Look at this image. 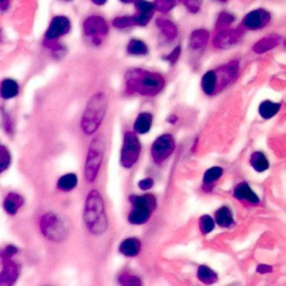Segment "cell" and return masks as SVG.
<instances>
[{
    "instance_id": "obj_1",
    "label": "cell",
    "mask_w": 286,
    "mask_h": 286,
    "mask_svg": "<svg viewBox=\"0 0 286 286\" xmlns=\"http://www.w3.org/2000/svg\"><path fill=\"white\" fill-rule=\"evenodd\" d=\"M84 221L93 235H102L109 228V219L101 192L93 189L88 192L84 207Z\"/></svg>"
},
{
    "instance_id": "obj_2",
    "label": "cell",
    "mask_w": 286,
    "mask_h": 286,
    "mask_svg": "<svg viewBox=\"0 0 286 286\" xmlns=\"http://www.w3.org/2000/svg\"><path fill=\"white\" fill-rule=\"evenodd\" d=\"M127 89L130 93H138L144 96H154L164 87L162 76L142 70L130 71L127 74Z\"/></svg>"
},
{
    "instance_id": "obj_3",
    "label": "cell",
    "mask_w": 286,
    "mask_h": 286,
    "mask_svg": "<svg viewBox=\"0 0 286 286\" xmlns=\"http://www.w3.org/2000/svg\"><path fill=\"white\" fill-rule=\"evenodd\" d=\"M107 98L103 93H97L88 101L82 116V129L85 134L91 136L100 128L107 110Z\"/></svg>"
},
{
    "instance_id": "obj_4",
    "label": "cell",
    "mask_w": 286,
    "mask_h": 286,
    "mask_svg": "<svg viewBox=\"0 0 286 286\" xmlns=\"http://www.w3.org/2000/svg\"><path fill=\"white\" fill-rule=\"evenodd\" d=\"M130 203L132 204V210L128 217L129 222L137 226L147 222L156 207L155 197L150 194L130 196Z\"/></svg>"
},
{
    "instance_id": "obj_5",
    "label": "cell",
    "mask_w": 286,
    "mask_h": 286,
    "mask_svg": "<svg viewBox=\"0 0 286 286\" xmlns=\"http://www.w3.org/2000/svg\"><path fill=\"white\" fill-rule=\"evenodd\" d=\"M105 144L102 138L93 139L88 146L86 162H85V179L87 182H94L100 172L103 158H104Z\"/></svg>"
},
{
    "instance_id": "obj_6",
    "label": "cell",
    "mask_w": 286,
    "mask_h": 286,
    "mask_svg": "<svg viewBox=\"0 0 286 286\" xmlns=\"http://www.w3.org/2000/svg\"><path fill=\"white\" fill-rule=\"evenodd\" d=\"M40 230L45 237H47L52 241H56V243H61L69 235L64 221L54 213H47L44 214L42 220H40Z\"/></svg>"
},
{
    "instance_id": "obj_7",
    "label": "cell",
    "mask_w": 286,
    "mask_h": 286,
    "mask_svg": "<svg viewBox=\"0 0 286 286\" xmlns=\"http://www.w3.org/2000/svg\"><path fill=\"white\" fill-rule=\"evenodd\" d=\"M141 153V143L134 132H127L123 137V145L121 149L120 162L125 169L132 168L138 162Z\"/></svg>"
},
{
    "instance_id": "obj_8",
    "label": "cell",
    "mask_w": 286,
    "mask_h": 286,
    "mask_svg": "<svg viewBox=\"0 0 286 286\" xmlns=\"http://www.w3.org/2000/svg\"><path fill=\"white\" fill-rule=\"evenodd\" d=\"M174 149H176V141L172 134L165 133L155 139L151 146V156L155 163L160 164L170 158Z\"/></svg>"
},
{
    "instance_id": "obj_9",
    "label": "cell",
    "mask_w": 286,
    "mask_h": 286,
    "mask_svg": "<svg viewBox=\"0 0 286 286\" xmlns=\"http://www.w3.org/2000/svg\"><path fill=\"white\" fill-rule=\"evenodd\" d=\"M71 29V21L65 16H56L49 25L48 29L45 34V38L47 40H55L69 33Z\"/></svg>"
},
{
    "instance_id": "obj_10",
    "label": "cell",
    "mask_w": 286,
    "mask_h": 286,
    "mask_svg": "<svg viewBox=\"0 0 286 286\" xmlns=\"http://www.w3.org/2000/svg\"><path fill=\"white\" fill-rule=\"evenodd\" d=\"M268 21H270V13L263 9H257L245 17L244 26L250 30H257L263 28Z\"/></svg>"
},
{
    "instance_id": "obj_11",
    "label": "cell",
    "mask_w": 286,
    "mask_h": 286,
    "mask_svg": "<svg viewBox=\"0 0 286 286\" xmlns=\"http://www.w3.org/2000/svg\"><path fill=\"white\" fill-rule=\"evenodd\" d=\"M3 268L0 273V284L11 285L16 282L20 273V267L10 258H2Z\"/></svg>"
},
{
    "instance_id": "obj_12",
    "label": "cell",
    "mask_w": 286,
    "mask_h": 286,
    "mask_svg": "<svg viewBox=\"0 0 286 286\" xmlns=\"http://www.w3.org/2000/svg\"><path fill=\"white\" fill-rule=\"evenodd\" d=\"M85 34L93 38H101L107 33V25L101 17H91L84 24Z\"/></svg>"
},
{
    "instance_id": "obj_13",
    "label": "cell",
    "mask_w": 286,
    "mask_h": 286,
    "mask_svg": "<svg viewBox=\"0 0 286 286\" xmlns=\"http://www.w3.org/2000/svg\"><path fill=\"white\" fill-rule=\"evenodd\" d=\"M136 6L139 10L138 15L134 17L136 25L145 26L150 21L151 17L153 16L155 4L146 1V0H137Z\"/></svg>"
},
{
    "instance_id": "obj_14",
    "label": "cell",
    "mask_w": 286,
    "mask_h": 286,
    "mask_svg": "<svg viewBox=\"0 0 286 286\" xmlns=\"http://www.w3.org/2000/svg\"><path fill=\"white\" fill-rule=\"evenodd\" d=\"M234 196L237 200L240 201H248L250 204L257 205L259 204L258 196L255 194L252 188L249 187L248 183L241 182L239 185H237L234 190Z\"/></svg>"
},
{
    "instance_id": "obj_15",
    "label": "cell",
    "mask_w": 286,
    "mask_h": 286,
    "mask_svg": "<svg viewBox=\"0 0 286 286\" xmlns=\"http://www.w3.org/2000/svg\"><path fill=\"white\" fill-rule=\"evenodd\" d=\"M142 244L140 239L136 238V237H130V238L124 239L122 243L120 244L119 250L120 253L127 257H136L141 252Z\"/></svg>"
},
{
    "instance_id": "obj_16",
    "label": "cell",
    "mask_w": 286,
    "mask_h": 286,
    "mask_svg": "<svg viewBox=\"0 0 286 286\" xmlns=\"http://www.w3.org/2000/svg\"><path fill=\"white\" fill-rule=\"evenodd\" d=\"M24 197L16 194V192H9L3 200V209L8 214L15 216L22 205H24Z\"/></svg>"
},
{
    "instance_id": "obj_17",
    "label": "cell",
    "mask_w": 286,
    "mask_h": 286,
    "mask_svg": "<svg viewBox=\"0 0 286 286\" xmlns=\"http://www.w3.org/2000/svg\"><path fill=\"white\" fill-rule=\"evenodd\" d=\"M19 93V85L12 78L3 79L0 84V96L3 100H10L16 97Z\"/></svg>"
},
{
    "instance_id": "obj_18",
    "label": "cell",
    "mask_w": 286,
    "mask_h": 286,
    "mask_svg": "<svg viewBox=\"0 0 286 286\" xmlns=\"http://www.w3.org/2000/svg\"><path fill=\"white\" fill-rule=\"evenodd\" d=\"M152 122H153V116L147 112H143L138 115L134 122V131L139 134H145L150 131Z\"/></svg>"
},
{
    "instance_id": "obj_19",
    "label": "cell",
    "mask_w": 286,
    "mask_h": 286,
    "mask_svg": "<svg viewBox=\"0 0 286 286\" xmlns=\"http://www.w3.org/2000/svg\"><path fill=\"white\" fill-rule=\"evenodd\" d=\"M214 220H216L217 225L223 228H228L234 225V216H232L229 207L222 206V207L219 208L216 212V214H214Z\"/></svg>"
},
{
    "instance_id": "obj_20",
    "label": "cell",
    "mask_w": 286,
    "mask_h": 286,
    "mask_svg": "<svg viewBox=\"0 0 286 286\" xmlns=\"http://www.w3.org/2000/svg\"><path fill=\"white\" fill-rule=\"evenodd\" d=\"M281 103H274L272 101H264L258 106V113L264 120H270L279 113L281 110Z\"/></svg>"
},
{
    "instance_id": "obj_21",
    "label": "cell",
    "mask_w": 286,
    "mask_h": 286,
    "mask_svg": "<svg viewBox=\"0 0 286 286\" xmlns=\"http://www.w3.org/2000/svg\"><path fill=\"white\" fill-rule=\"evenodd\" d=\"M201 87L207 95H213L217 87V73L214 71H209L203 76Z\"/></svg>"
},
{
    "instance_id": "obj_22",
    "label": "cell",
    "mask_w": 286,
    "mask_h": 286,
    "mask_svg": "<svg viewBox=\"0 0 286 286\" xmlns=\"http://www.w3.org/2000/svg\"><path fill=\"white\" fill-rule=\"evenodd\" d=\"M238 37L239 36L237 35L236 31H222L217 36L214 43L219 48H226L234 45L238 40Z\"/></svg>"
},
{
    "instance_id": "obj_23",
    "label": "cell",
    "mask_w": 286,
    "mask_h": 286,
    "mask_svg": "<svg viewBox=\"0 0 286 286\" xmlns=\"http://www.w3.org/2000/svg\"><path fill=\"white\" fill-rule=\"evenodd\" d=\"M250 164H252L255 171L257 172H264L270 168V162H268L265 154L261 151H256L252 154V156H250Z\"/></svg>"
},
{
    "instance_id": "obj_24",
    "label": "cell",
    "mask_w": 286,
    "mask_h": 286,
    "mask_svg": "<svg viewBox=\"0 0 286 286\" xmlns=\"http://www.w3.org/2000/svg\"><path fill=\"white\" fill-rule=\"evenodd\" d=\"M77 176L75 173H66L62 176L57 181V188L61 191H72L74 188L77 186Z\"/></svg>"
},
{
    "instance_id": "obj_25",
    "label": "cell",
    "mask_w": 286,
    "mask_h": 286,
    "mask_svg": "<svg viewBox=\"0 0 286 286\" xmlns=\"http://www.w3.org/2000/svg\"><path fill=\"white\" fill-rule=\"evenodd\" d=\"M197 276L200 282H203L205 284H213L214 282H217L218 275L216 272H214L212 268L206 266V265H200L198 267V271H197Z\"/></svg>"
},
{
    "instance_id": "obj_26",
    "label": "cell",
    "mask_w": 286,
    "mask_h": 286,
    "mask_svg": "<svg viewBox=\"0 0 286 286\" xmlns=\"http://www.w3.org/2000/svg\"><path fill=\"white\" fill-rule=\"evenodd\" d=\"M222 173H223V170L220 167H213L208 169L207 171L205 172L204 178H203L204 186L206 187L213 186L214 182H217L219 179L221 178Z\"/></svg>"
},
{
    "instance_id": "obj_27",
    "label": "cell",
    "mask_w": 286,
    "mask_h": 286,
    "mask_svg": "<svg viewBox=\"0 0 286 286\" xmlns=\"http://www.w3.org/2000/svg\"><path fill=\"white\" fill-rule=\"evenodd\" d=\"M279 42H280L279 37H265L264 39L259 40L258 43L255 44L254 51L257 54L265 53L267 51H270V49L274 48L275 46H277V45H279Z\"/></svg>"
},
{
    "instance_id": "obj_28",
    "label": "cell",
    "mask_w": 286,
    "mask_h": 286,
    "mask_svg": "<svg viewBox=\"0 0 286 286\" xmlns=\"http://www.w3.org/2000/svg\"><path fill=\"white\" fill-rule=\"evenodd\" d=\"M128 53L134 56H143L147 54V46L145 43L139 39H132L128 45Z\"/></svg>"
},
{
    "instance_id": "obj_29",
    "label": "cell",
    "mask_w": 286,
    "mask_h": 286,
    "mask_svg": "<svg viewBox=\"0 0 286 286\" xmlns=\"http://www.w3.org/2000/svg\"><path fill=\"white\" fill-rule=\"evenodd\" d=\"M208 40V33L205 30H198L192 34L190 39V46L194 49L203 48Z\"/></svg>"
},
{
    "instance_id": "obj_30",
    "label": "cell",
    "mask_w": 286,
    "mask_h": 286,
    "mask_svg": "<svg viewBox=\"0 0 286 286\" xmlns=\"http://www.w3.org/2000/svg\"><path fill=\"white\" fill-rule=\"evenodd\" d=\"M11 163V154L7 146L0 144V173L6 171Z\"/></svg>"
},
{
    "instance_id": "obj_31",
    "label": "cell",
    "mask_w": 286,
    "mask_h": 286,
    "mask_svg": "<svg viewBox=\"0 0 286 286\" xmlns=\"http://www.w3.org/2000/svg\"><path fill=\"white\" fill-rule=\"evenodd\" d=\"M199 227L204 235H207L209 232H212L214 228V218L210 217L209 214H204V216L199 219Z\"/></svg>"
},
{
    "instance_id": "obj_32",
    "label": "cell",
    "mask_w": 286,
    "mask_h": 286,
    "mask_svg": "<svg viewBox=\"0 0 286 286\" xmlns=\"http://www.w3.org/2000/svg\"><path fill=\"white\" fill-rule=\"evenodd\" d=\"M119 282L120 284L122 285H141L142 282L140 281V279L137 276H134L132 274H129V273H122L119 276Z\"/></svg>"
},
{
    "instance_id": "obj_33",
    "label": "cell",
    "mask_w": 286,
    "mask_h": 286,
    "mask_svg": "<svg viewBox=\"0 0 286 286\" xmlns=\"http://www.w3.org/2000/svg\"><path fill=\"white\" fill-rule=\"evenodd\" d=\"M133 25H136L134 17H120L115 18V20L113 21V26L119 29L129 28V27H131Z\"/></svg>"
},
{
    "instance_id": "obj_34",
    "label": "cell",
    "mask_w": 286,
    "mask_h": 286,
    "mask_svg": "<svg viewBox=\"0 0 286 286\" xmlns=\"http://www.w3.org/2000/svg\"><path fill=\"white\" fill-rule=\"evenodd\" d=\"M161 27H162L163 33L167 35L169 38H174V36L177 35L176 27H174L171 22H164V24L161 25Z\"/></svg>"
},
{
    "instance_id": "obj_35",
    "label": "cell",
    "mask_w": 286,
    "mask_h": 286,
    "mask_svg": "<svg viewBox=\"0 0 286 286\" xmlns=\"http://www.w3.org/2000/svg\"><path fill=\"white\" fill-rule=\"evenodd\" d=\"M153 185H154V181L152 178H144L139 181L138 183V186L141 190H149L152 187H153Z\"/></svg>"
},
{
    "instance_id": "obj_36",
    "label": "cell",
    "mask_w": 286,
    "mask_h": 286,
    "mask_svg": "<svg viewBox=\"0 0 286 286\" xmlns=\"http://www.w3.org/2000/svg\"><path fill=\"white\" fill-rule=\"evenodd\" d=\"M15 254H17V248L15 247V246L9 245L3 249V252L1 253V256L2 258H11Z\"/></svg>"
},
{
    "instance_id": "obj_37",
    "label": "cell",
    "mask_w": 286,
    "mask_h": 286,
    "mask_svg": "<svg viewBox=\"0 0 286 286\" xmlns=\"http://www.w3.org/2000/svg\"><path fill=\"white\" fill-rule=\"evenodd\" d=\"M180 51H181L180 47L174 48L173 52L171 54H169V56L165 57V60H168L170 63H171V64H174L179 58V55H180Z\"/></svg>"
},
{
    "instance_id": "obj_38",
    "label": "cell",
    "mask_w": 286,
    "mask_h": 286,
    "mask_svg": "<svg viewBox=\"0 0 286 286\" xmlns=\"http://www.w3.org/2000/svg\"><path fill=\"white\" fill-rule=\"evenodd\" d=\"M256 271L259 274H267V273H271L273 271V267L265 265V264H261V265L257 266Z\"/></svg>"
},
{
    "instance_id": "obj_39",
    "label": "cell",
    "mask_w": 286,
    "mask_h": 286,
    "mask_svg": "<svg viewBox=\"0 0 286 286\" xmlns=\"http://www.w3.org/2000/svg\"><path fill=\"white\" fill-rule=\"evenodd\" d=\"M177 120H178V118H177L176 115H171V116H169L167 121H168L169 123H172V124H173V123L177 122Z\"/></svg>"
},
{
    "instance_id": "obj_40",
    "label": "cell",
    "mask_w": 286,
    "mask_h": 286,
    "mask_svg": "<svg viewBox=\"0 0 286 286\" xmlns=\"http://www.w3.org/2000/svg\"><path fill=\"white\" fill-rule=\"evenodd\" d=\"M93 2L96 3V4H103V3L106 2V0H93Z\"/></svg>"
},
{
    "instance_id": "obj_41",
    "label": "cell",
    "mask_w": 286,
    "mask_h": 286,
    "mask_svg": "<svg viewBox=\"0 0 286 286\" xmlns=\"http://www.w3.org/2000/svg\"><path fill=\"white\" fill-rule=\"evenodd\" d=\"M121 1H122V2H127V3H128V2H132L133 0H121Z\"/></svg>"
}]
</instances>
